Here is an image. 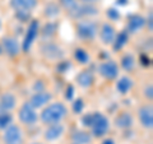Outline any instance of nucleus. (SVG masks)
<instances>
[{"instance_id": "nucleus-1", "label": "nucleus", "mask_w": 153, "mask_h": 144, "mask_svg": "<svg viewBox=\"0 0 153 144\" xmlns=\"http://www.w3.org/2000/svg\"><path fill=\"white\" fill-rule=\"evenodd\" d=\"M68 116V107L60 101L50 102L38 114V120L44 125H52V124L63 122V120Z\"/></svg>"}, {"instance_id": "nucleus-2", "label": "nucleus", "mask_w": 153, "mask_h": 144, "mask_svg": "<svg viewBox=\"0 0 153 144\" xmlns=\"http://www.w3.org/2000/svg\"><path fill=\"white\" fill-rule=\"evenodd\" d=\"M75 30H76V35H78L80 40L92 41L97 37L98 26L94 21H91V19H80V21L76 22Z\"/></svg>"}, {"instance_id": "nucleus-3", "label": "nucleus", "mask_w": 153, "mask_h": 144, "mask_svg": "<svg viewBox=\"0 0 153 144\" xmlns=\"http://www.w3.org/2000/svg\"><path fill=\"white\" fill-rule=\"evenodd\" d=\"M91 135L94 138H102L110 130V120L102 112H93V120L91 124Z\"/></svg>"}, {"instance_id": "nucleus-4", "label": "nucleus", "mask_w": 153, "mask_h": 144, "mask_svg": "<svg viewBox=\"0 0 153 144\" xmlns=\"http://www.w3.org/2000/svg\"><path fill=\"white\" fill-rule=\"evenodd\" d=\"M40 52L41 55L49 61H60L64 59L65 52L61 47L56 44V42L46 41L42 42L40 46Z\"/></svg>"}, {"instance_id": "nucleus-5", "label": "nucleus", "mask_w": 153, "mask_h": 144, "mask_svg": "<svg viewBox=\"0 0 153 144\" xmlns=\"http://www.w3.org/2000/svg\"><path fill=\"white\" fill-rule=\"evenodd\" d=\"M18 120L23 125L31 126L38 121V112L30 102H23L18 110Z\"/></svg>"}, {"instance_id": "nucleus-6", "label": "nucleus", "mask_w": 153, "mask_h": 144, "mask_svg": "<svg viewBox=\"0 0 153 144\" xmlns=\"http://www.w3.org/2000/svg\"><path fill=\"white\" fill-rule=\"evenodd\" d=\"M97 71H98V74L101 75L103 79H106V80H115V79H117V76H119L120 68H119V65H117L116 61L106 59V60H103L102 63L98 65Z\"/></svg>"}, {"instance_id": "nucleus-7", "label": "nucleus", "mask_w": 153, "mask_h": 144, "mask_svg": "<svg viewBox=\"0 0 153 144\" xmlns=\"http://www.w3.org/2000/svg\"><path fill=\"white\" fill-rule=\"evenodd\" d=\"M38 33H40V22H38L37 19L36 21H31L28 23V27L26 30V35H25V38H23V42L21 44L23 51L27 52L31 50V47L35 44Z\"/></svg>"}, {"instance_id": "nucleus-8", "label": "nucleus", "mask_w": 153, "mask_h": 144, "mask_svg": "<svg viewBox=\"0 0 153 144\" xmlns=\"http://www.w3.org/2000/svg\"><path fill=\"white\" fill-rule=\"evenodd\" d=\"M3 131L1 139L4 144H23V130L17 124H10Z\"/></svg>"}, {"instance_id": "nucleus-9", "label": "nucleus", "mask_w": 153, "mask_h": 144, "mask_svg": "<svg viewBox=\"0 0 153 144\" xmlns=\"http://www.w3.org/2000/svg\"><path fill=\"white\" fill-rule=\"evenodd\" d=\"M0 46H1V49H3V54H5L10 57H17L22 50L21 42L18 41V38L14 36H10V35L4 36L1 38Z\"/></svg>"}, {"instance_id": "nucleus-10", "label": "nucleus", "mask_w": 153, "mask_h": 144, "mask_svg": "<svg viewBox=\"0 0 153 144\" xmlns=\"http://www.w3.org/2000/svg\"><path fill=\"white\" fill-rule=\"evenodd\" d=\"M116 28L114 27L112 23L110 22H103L101 26L98 27L97 35L100 37V40L103 45H112V42L116 37Z\"/></svg>"}, {"instance_id": "nucleus-11", "label": "nucleus", "mask_w": 153, "mask_h": 144, "mask_svg": "<svg viewBox=\"0 0 153 144\" xmlns=\"http://www.w3.org/2000/svg\"><path fill=\"white\" fill-rule=\"evenodd\" d=\"M138 120L144 129L153 128V107L151 103H146L138 108Z\"/></svg>"}, {"instance_id": "nucleus-12", "label": "nucleus", "mask_w": 153, "mask_h": 144, "mask_svg": "<svg viewBox=\"0 0 153 144\" xmlns=\"http://www.w3.org/2000/svg\"><path fill=\"white\" fill-rule=\"evenodd\" d=\"M146 27V18L140 14H131L126 21V32L129 35H135Z\"/></svg>"}, {"instance_id": "nucleus-13", "label": "nucleus", "mask_w": 153, "mask_h": 144, "mask_svg": "<svg viewBox=\"0 0 153 144\" xmlns=\"http://www.w3.org/2000/svg\"><path fill=\"white\" fill-rule=\"evenodd\" d=\"M51 99H52V93L45 89V91H41V92H35L31 96L28 102L36 110H38V108H44L46 105H49L51 102Z\"/></svg>"}, {"instance_id": "nucleus-14", "label": "nucleus", "mask_w": 153, "mask_h": 144, "mask_svg": "<svg viewBox=\"0 0 153 144\" xmlns=\"http://www.w3.org/2000/svg\"><path fill=\"white\" fill-rule=\"evenodd\" d=\"M64 131H65V126H64L63 122L47 125L45 131H44V138L47 142H55V140H57V139H60L61 137H63Z\"/></svg>"}, {"instance_id": "nucleus-15", "label": "nucleus", "mask_w": 153, "mask_h": 144, "mask_svg": "<svg viewBox=\"0 0 153 144\" xmlns=\"http://www.w3.org/2000/svg\"><path fill=\"white\" fill-rule=\"evenodd\" d=\"M75 82L80 88L88 89L94 84V73L91 69L80 70L75 76Z\"/></svg>"}, {"instance_id": "nucleus-16", "label": "nucleus", "mask_w": 153, "mask_h": 144, "mask_svg": "<svg viewBox=\"0 0 153 144\" xmlns=\"http://www.w3.org/2000/svg\"><path fill=\"white\" fill-rule=\"evenodd\" d=\"M134 124V116L130 111H121L119 112L114 119V125L117 129L125 130V129H130Z\"/></svg>"}, {"instance_id": "nucleus-17", "label": "nucleus", "mask_w": 153, "mask_h": 144, "mask_svg": "<svg viewBox=\"0 0 153 144\" xmlns=\"http://www.w3.org/2000/svg\"><path fill=\"white\" fill-rule=\"evenodd\" d=\"M98 14V8L96 5H91V4H80L78 10L75 12L73 16V19L75 21H80V19H88L91 17H94Z\"/></svg>"}, {"instance_id": "nucleus-18", "label": "nucleus", "mask_w": 153, "mask_h": 144, "mask_svg": "<svg viewBox=\"0 0 153 144\" xmlns=\"http://www.w3.org/2000/svg\"><path fill=\"white\" fill-rule=\"evenodd\" d=\"M37 4L38 0H9V5L14 12H32Z\"/></svg>"}, {"instance_id": "nucleus-19", "label": "nucleus", "mask_w": 153, "mask_h": 144, "mask_svg": "<svg viewBox=\"0 0 153 144\" xmlns=\"http://www.w3.org/2000/svg\"><path fill=\"white\" fill-rule=\"evenodd\" d=\"M17 106V97L12 92H5L0 96V112H10Z\"/></svg>"}, {"instance_id": "nucleus-20", "label": "nucleus", "mask_w": 153, "mask_h": 144, "mask_svg": "<svg viewBox=\"0 0 153 144\" xmlns=\"http://www.w3.org/2000/svg\"><path fill=\"white\" fill-rule=\"evenodd\" d=\"M133 85H134V80L128 75H124L120 76L117 80H116V84H115V88L120 94H128L130 91L133 89Z\"/></svg>"}, {"instance_id": "nucleus-21", "label": "nucleus", "mask_w": 153, "mask_h": 144, "mask_svg": "<svg viewBox=\"0 0 153 144\" xmlns=\"http://www.w3.org/2000/svg\"><path fill=\"white\" fill-rule=\"evenodd\" d=\"M70 139L73 144H91L93 137L85 130H76L70 135Z\"/></svg>"}, {"instance_id": "nucleus-22", "label": "nucleus", "mask_w": 153, "mask_h": 144, "mask_svg": "<svg viewBox=\"0 0 153 144\" xmlns=\"http://www.w3.org/2000/svg\"><path fill=\"white\" fill-rule=\"evenodd\" d=\"M135 65H137V60H135V57H134V55L130 54V52H126L125 55L121 56L120 66H119V68H121L124 71H126V73H130V71L135 69Z\"/></svg>"}, {"instance_id": "nucleus-23", "label": "nucleus", "mask_w": 153, "mask_h": 144, "mask_svg": "<svg viewBox=\"0 0 153 144\" xmlns=\"http://www.w3.org/2000/svg\"><path fill=\"white\" fill-rule=\"evenodd\" d=\"M57 4H59V7L63 9V10L68 13V16L70 18H73V16L75 14V12L78 10V8L80 5V3L78 0H59Z\"/></svg>"}, {"instance_id": "nucleus-24", "label": "nucleus", "mask_w": 153, "mask_h": 144, "mask_svg": "<svg viewBox=\"0 0 153 144\" xmlns=\"http://www.w3.org/2000/svg\"><path fill=\"white\" fill-rule=\"evenodd\" d=\"M128 42H129V33L124 30L116 33V37H115L112 42V47L115 51H120L128 45Z\"/></svg>"}, {"instance_id": "nucleus-25", "label": "nucleus", "mask_w": 153, "mask_h": 144, "mask_svg": "<svg viewBox=\"0 0 153 144\" xmlns=\"http://www.w3.org/2000/svg\"><path fill=\"white\" fill-rule=\"evenodd\" d=\"M73 57L74 60L80 65H87L91 61V56L88 54V51L83 49V47H76L73 51Z\"/></svg>"}, {"instance_id": "nucleus-26", "label": "nucleus", "mask_w": 153, "mask_h": 144, "mask_svg": "<svg viewBox=\"0 0 153 144\" xmlns=\"http://www.w3.org/2000/svg\"><path fill=\"white\" fill-rule=\"evenodd\" d=\"M60 13H61V8L59 7V4L55 1L47 3L44 8V16L49 19H54L56 17H59Z\"/></svg>"}, {"instance_id": "nucleus-27", "label": "nucleus", "mask_w": 153, "mask_h": 144, "mask_svg": "<svg viewBox=\"0 0 153 144\" xmlns=\"http://www.w3.org/2000/svg\"><path fill=\"white\" fill-rule=\"evenodd\" d=\"M56 30H57V26H56V23L54 22H49V23H46V26L42 28V31H41V35L46 37V38H50V37H54L55 36V33H56Z\"/></svg>"}, {"instance_id": "nucleus-28", "label": "nucleus", "mask_w": 153, "mask_h": 144, "mask_svg": "<svg viewBox=\"0 0 153 144\" xmlns=\"http://www.w3.org/2000/svg\"><path fill=\"white\" fill-rule=\"evenodd\" d=\"M13 124V115L10 112H0V130L7 129Z\"/></svg>"}, {"instance_id": "nucleus-29", "label": "nucleus", "mask_w": 153, "mask_h": 144, "mask_svg": "<svg viewBox=\"0 0 153 144\" xmlns=\"http://www.w3.org/2000/svg\"><path fill=\"white\" fill-rule=\"evenodd\" d=\"M106 17L108 18L110 22H115V21H119V19L121 18V14L116 7H111L106 10Z\"/></svg>"}, {"instance_id": "nucleus-30", "label": "nucleus", "mask_w": 153, "mask_h": 144, "mask_svg": "<svg viewBox=\"0 0 153 144\" xmlns=\"http://www.w3.org/2000/svg\"><path fill=\"white\" fill-rule=\"evenodd\" d=\"M70 68H71V63H70L69 60H60V61H57V63H56V68L55 69H56L57 73L64 74Z\"/></svg>"}, {"instance_id": "nucleus-31", "label": "nucleus", "mask_w": 153, "mask_h": 144, "mask_svg": "<svg viewBox=\"0 0 153 144\" xmlns=\"http://www.w3.org/2000/svg\"><path fill=\"white\" fill-rule=\"evenodd\" d=\"M84 110V101L83 98H76L73 101V112L74 114H82Z\"/></svg>"}, {"instance_id": "nucleus-32", "label": "nucleus", "mask_w": 153, "mask_h": 144, "mask_svg": "<svg viewBox=\"0 0 153 144\" xmlns=\"http://www.w3.org/2000/svg\"><path fill=\"white\" fill-rule=\"evenodd\" d=\"M14 16H16V18L19 22H28L31 19V12L19 10V12H14Z\"/></svg>"}, {"instance_id": "nucleus-33", "label": "nucleus", "mask_w": 153, "mask_h": 144, "mask_svg": "<svg viewBox=\"0 0 153 144\" xmlns=\"http://www.w3.org/2000/svg\"><path fill=\"white\" fill-rule=\"evenodd\" d=\"M74 93H75V89H74V85H66V88L64 91V98L66 101H73L74 99Z\"/></svg>"}, {"instance_id": "nucleus-34", "label": "nucleus", "mask_w": 153, "mask_h": 144, "mask_svg": "<svg viewBox=\"0 0 153 144\" xmlns=\"http://www.w3.org/2000/svg\"><path fill=\"white\" fill-rule=\"evenodd\" d=\"M143 96L146 97V99H148L149 102H152V99H153V85L149 83V84H147L144 89H143Z\"/></svg>"}, {"instance_id": "nucleus-35", "label": "nucleus", "mask_w": 153, "mask_h": 144, "mask_svg": "<svg viewBox=\"0 0 153 144\" xmlns=\"http://www.w3.org/2000/svg\"><path fill=\"white\" fill-rule=\"evenodd\" d=\"M146 26L148 27V31L149 32L153 31V13L152 12H149L148 17L146 18Z\"/></svg>"}, {"instance_id": "nucleus-36", "label": "nucleus", "mask_w": 153, "mask_h": 144, "mask_svg": "<svg viewBox=\"0 0 153 144\" xmlns=\"http://www.w3.org/2000/svg\"><path fill=\"white\" fill-rule=\"evenodd\" d=\"M80 4H91V5H94L96 3H98L100 0H78Z\"/></svg>"}, {"instance_id": "nucleus-37", "label": "nucleus", "mask_w": 153, "mask_h": 144, "mask_svg": "<svg viewBox=\"0 0 153 144\" xmlns=\"http://www.w3.org/2000/svg\"><path fill=\"white\" fill-rule=\"evenodd\" d=\"M101 144H116V143H115V140L111 138H105Z\"/></svg>"}, {"instance_id": "nucleus-38", "label": "nucleus", "mask_w": 153, "mask_h": 144, "mask_svg": "<svg viewBox=\"0 0 153 144\" xmlns=\"http://www.w3.org/2000/svg\"><path fill=\"white\" fill-rule=\"evenodd\" d=\"M116 4L117 5H121V7H125L129 4V0H116Z\"/></svg>"}, {"instance_id": "nucleus-39", "label": "nucleus", "mask_w": 153, "mask_h": 144, "mask_svg": "<svg viewBox=\"0 0 153 144\" xmlns=\"http://www.w3.org/2000/svg\"><path fill=\"white\" fill-rule=\"evenodd\" d=\"M31 144H44V143H40V142H33V143H31Z\"/></svg>"}, {"instance_id": "nucleus-40", "label": "nucleus", "mask_w": 153, "mask_h": 144, "mask_svg": "<svg viewBox=\"0 0 153 144\" xmlns=\"http://www.w3.org/2000/svg\"><path fill=\"white\" fill-rule=\"evenodd\" d=\"M1 27H3V23H1V19H0V31H1Z\"/></svg>"}, {"instance_id": "nucleus-41", "label": "nucleus", "mask_w": 153, "mask_h": 144, "mask_svg": "<svg viewBox=\"0 0 153 144\" xmlns=\"http://www.w3.org/2000/svg\"><path fill=\"white\" fill-rule=\"evenodd\" d=\"M3 54V49H1V46H0V55Z\"/></svg>"}, {"instance_id": "nucleus-42", "label": "nucleus", "mask_w": 153, "mask_h": 144, "mask_svg": "<svg viewBox=\"0 0 153 144\" xmlns=\"http://www.w3.org/2000/svg\"><path fill=\"white\" fill-rule=\"evenodd\" d=\"M71 144H73V143H71Z\"/></svg>"}]
</instances>
